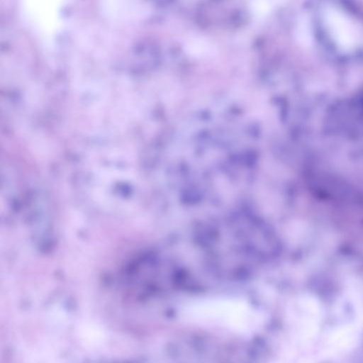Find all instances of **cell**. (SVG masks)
Here are the masks:
<instances>
[{"label": "cell", "mask_w": 363, "mask_h": 363, "mask_svg": "<svg viewBox=\"0 0 363 363\" xmlns=\"http://www.w3.org/2000/svg\"><path fill=\"white\" fill-rule=\"evenodd\" d=\"M315 35L328 52L363 57V12L345 0H320L315 7Z\"/></svg>", "instance_id": "cell-1"}, {"label": "cell", "mask_w": 363, "mask_h": 363, "mask_svg": "<svg viewBox=\"0 0 363 363\" xmlns=\"http://www.w3.org/2000/svg\"><path fill=\"white\" fill-rule=\"evenodd\" d=\"M180 317L196 325L252 335L265 322L263 312L249 302L232 297H208L191 301L180 309Z\"/></svg>", "instance_id": "cell-2"}]
</instances>
